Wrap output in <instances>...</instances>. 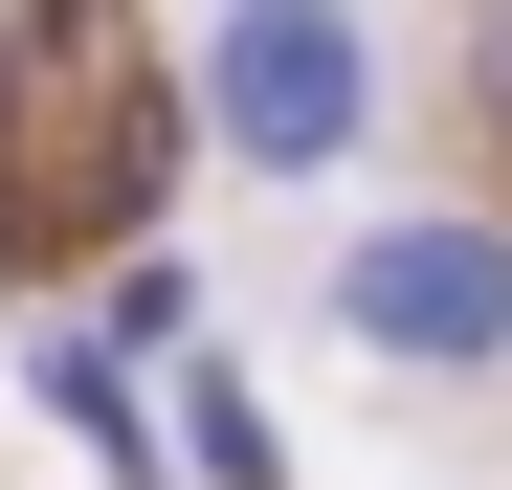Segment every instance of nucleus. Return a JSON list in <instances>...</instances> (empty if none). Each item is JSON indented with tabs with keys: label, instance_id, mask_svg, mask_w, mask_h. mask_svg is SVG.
I'll return each instance as SVG.
<instances>
[{
	"label": "nucleus",
	"instance_id": "1",
	"mask_svg": "<svg viewBox=\"0 0 512 490\" xmlns=\"http://www.w3.org/2000/svg\"><path fill=\"white\" fill-rule=\"evenodd\" d=\"M134 201H156L134 0H0V268H90Z\"/></svg>",
	"mask_w": 512,
	"mask_h": 490
},
{
	"label": "nucleus",
	"instance_id": "3",
	"mask_svg": "<svg viewBox=\"0 0 512 490\" xmlns=\"http://www.w3.org/2000/svg\"><path fill=\"white\" fill-rule=\"evenodd\" d=\"M357 312H379L401 357H512V245L490 223H401L379 268H357Z\"/></svg>",
	"mask_w": 512,
	"mask_h": 490
},
{
	"label": "nucleus",
	"instance_id": "2",
	"mask_svg": "<svg viewBox=\"0 0 512 490\" xmlns=\"http://www.w3.org/2000/svg\"><path fill=\"white\" fill-rule=\"evenodd\" d=\"M223 134L245 156H334L357 134V23H334V0H245L223 23Z\"/></svg>",
	"mask_w": 512,
	"mask_h": 490
},
{
	"label": "nucleus",
	"instance_id": "4",
	"mask_svg": "<svg viewBox=\"0 0 512 490\" xmlns=\"http://www.w3.org/2000/svg\"><path fill=\"white\" fill-rule=\"evenodd\" d=\"M468 112L512 134V0H490V23H468Z\"/></svg>",
	"mask_w": 512,
	"mask_h": 490
}]
</instances>
